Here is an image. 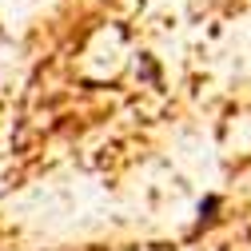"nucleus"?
I'll return each mask as SVG.
<instances>
[{
    "mask_svg": "<svg viewBox=\"0 0 251 251\" xmlns=\"http://www.w3.org/2000/svg\"><path fill=\"white\" fill-rule=\"evenodd\" d=\"M219 207H224V196H203V203H200V219H196V227H192V235H200L203 227H211L215 219H219Z\"/></svg>",
    "mask_w": 251,
    "mask_h": 251,
    "instance_id": "obj_1",
    "label": "nucleus"
}]
</instances>
